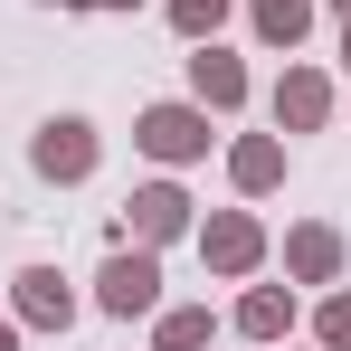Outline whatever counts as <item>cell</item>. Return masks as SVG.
<instances>
[{"label":"cell","instance_id":"1","mask_svg":"<svg viewBox=\"0 0 351 351\" xmlns=\"http://www.w3.org/2000/svg\"><path fill=\"white\" fill-rule=\"evenodd\" d=\"M105 294H114V304H143V294H152V266H114V285H105Z\"/></svg>","mask_w":351,"mask_h":351}]
</instances>
